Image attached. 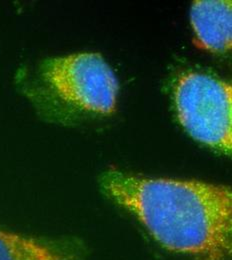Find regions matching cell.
I'll use <instances>...</instances> for the list:
<instances>
[{"label": "cell", "mask_w": 232, "mask_h": 260, "mask_svg": "<svg viewBox=\"0 0 232 260\" xmlns=\"http://www.w3.org/2000/svg\"><path fill=\"white\" fill-rule=\"evenodd\" d=\"M101 191L126 209L164 248L194 260H228L231 190L196 180L134 175L109 169Z\"/></svg>", "instance_id": "cell-1"}, {"label": "cell", "mask_w": 232, "mask_h": 260, "mask_svg": "<svg viewBox=\"0 0 232 260\" xmlns=\"http://www.w3.org/2000/svg\"><path fill=\"white\" fill-rule=\"evenodd\" d=\"M119 91L117 77L100 53L83 52L46 59L37 72L35 96L60 114L114 112Z\"/></svg>", "instance_id": "cell-2"}, {"label": "cell", "mask_w": 232, "mask_h": 260, "mask_svg": "<svg viewBox=\"0 0 232 260\" xmlns=\"http://www.w3.org/2000/svg\"><path fill=\"white\" fill-rule=\"evenodd\" d=\"M178 120L200 143L229 155L231 152V85L201 72L182 74L175 83Z\"/></svg>", "instance_id": "cell-3"}, {"label": "cell", "mask_w": 232, "mask_h": 260, "mask_svg": "<svg viewBox=\"0 0 232 260\" xmlns=\"http://www.w3.org/2000/svg\"><path fill=\"white\" fill-rule=\"evenodd\" d=\"M86 248L75 238L26 236L0 229V260H83Z\"/></svg>", "instance_id": "cell-4"}, {"label": "cell", "mask_w": 232, "mask_h": 260, "mask_svg": "<svg viewBox=\"0 0 232 260\" xmlns=\"http://www.w3.org/2000/svg\"><path fill=\"white\" fill-rule=\"evenodd\" d=\"M190 19L199 44L214 53L231 48V1L205 0L193 3Z\"/></svg>", "instance_id": "cell-5"}]
</instances>
